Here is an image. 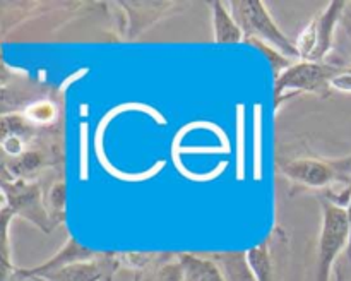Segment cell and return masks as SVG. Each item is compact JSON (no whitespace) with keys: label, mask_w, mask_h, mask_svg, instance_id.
<instances>
[{"label":"cell","mask_w":351,"mask_h":281,"mask_svg":"<svg viewBox=\"0 0 351 281\" xmlns=\"http://www.w3.org/2000/svg\"><path fill=\"white\" fill-rule=\"evenodd\" d=\"M346 67L324 64V62H293L290 67L276 75L274 82V108H280L283 101L300 95H317L328 98L332 89V79L345 72Z\"/></svg>","instance_id":"cell-1"},{"label":"cell","mask_w":351,"mask_h":281,"mask_svg":"<svg viewBox=\"0 0 351 281\" xmlns=\"http://www.w3.org/2000/svg\"><path fill=\"white\" fill-rule=\"evenodd\" d=\"M228 7L239 26L242 27L247 41L250 43L259 41V43L267 45L290 60L300 58L295 41H291L278 26L267 10L266 3L259 0H247V2L239 0V2H230Z\"/></svg>","instance_id":"cell-2"},{"label":"cell","mask_w":351,"mask_h":281,"mask_svg":"<svg viewBox=\"0 0 351 281\" xmlns=\"http://www.w3.org/2000/svg\"><path fill=\"white\" fill-rule=\"evenodd\" d=\"M319 201H321L322 221L321 233H319L315 281H331L336 262L348 250L350 219L345 208H339L324 197H319Z\"/></svg>","instance_id":"cell-3"},{"label":"cell","mask_w":351,"mask_h":281,"mask_svg":"<svg viewBox=\"0 0 351 281\" xmlns=\"http://www.w3.org/2000/svg\"><path fill=\"white\" fill-rule=\"evenodd\" d=\"M346 7L345 2H331L311 19V23L298 34L297 50L302 60L322 62L331 51L335 43V33L339 23H343Z\"/></svg>","instance_id":"cell-4"},{"label":"cell","mask_w":351,"mask_h":281,"mask_svg":"<svg viewBox=\"0 0 351 281\" xmlns=\"http://www.w3.org/2000/svg\"><path fill=\"white\" fill-rule=\"evenodd\" d=\"M3 208L10 216H23L45 233L53 230V221L48 215L43 202V192L40 185L33 180H14L3 178Z\"/></svg>","instance_id":"cell-5"},{"label":"cell","mask_w":351,"mask_h":281,"mask_svg":"<svg viewBox=\"0 0 351 281\" xmlns=\"http://www.w3.org/2000/svg\"><path fill=\"white\" fill-rule=\"evenodd\" d=\"M281 173L298 187L328 191L335 184H343L329 158H295L281 164Z\"/></svg>","instance_id":"cell-6"},{"label":"cell","mask_w":351,"mask_h":281,"mask_svg":"<svg viewBox=\"0 0 351 281\" xmlns=\"http://www.w3.org/2000/svg\"><path fill=\"white\" fill-rule=\"evenodd\" d=\"M120 269L119 252H99L95 259L72 262L36 281H112Z\"/></svg>","instance_id":"cell-7"},{"label":"cell","mask_w":351,"mask_h":281,"mask_svg":"<svg viewBox=\"0 0 351 281\" xmlns=\"http://www.w3.org/2000/svg\"><path fill=\"white\" fill-rule=\"evenodd\" d=\"M99 252L88 249V247L81 245L74 236H69L64 242V245L50 257V259L43 260L41 264L33 267H23V269H16L12 281H36L38 278L47 276V274L53 273V271L60 269V267L69 266L72 262H79V260H89L95 259Z\"/></svg>","instance_id":"cell-8"},{"label":"cell","mask_w":351,"mask_h":281,"mask_svg":"<svg viewBox=\"0 0 351 281\" xmlns=\"http://www.w3.org/2000/svg\"><path fill=\"white\" fill-rule=\"evenodd\" d=\"M209 9L213 19V40L216 45H239L245 40L242 27L233 17L228 3L211 2Z\"/></svg>","instance_id":"cell-9"},{"label":"cell","mask_w":351,"mask_h":281,"mask_svg":"<svg viewBox=\"0 0 351 281\" xmlns=\"http://www.w3.org/2000/svg\"><path fill=\"white\" fill-rule=\"evenodd\" d=\"M208 259L218 266L225 281H256L252 273L247 250H230V252H209L204 254Z\"/></svg>","instance_id":"cell-10"},{"label":"cell","mask_w":351,"mask_h":281,"mask_svg":"<svg viewBox=\"0 0 351 281\" xmlns=\"http://www.w3.org/2000/svg\"><path fill=\"white\" fill-rule=\"evenodd\" d=\"M184 271V281H225L218 266L204 254H177Z\"/></svg>","instance_id":"cell-11"},{"label":"cell","mask_w":351,"mask_h":281,"mask_svg":"<svg viewBox=\"0 0 351 281\" xmlns=\"http://www.w3.org/2000/svg\"><path fill=\"white\" fill-rule=\"evenodd\" d=\"M247 259L252 267L256 281H278L276 260H274L269 239L247 250Z\"/></svg>","instance_id":"cell-12"},{"label":"cell","mask_w":351,"mask_h":281,"mask_svg":"<svg viewBox=\"0 0 351 281\" xmlns=\"http://www.w3.org/2000/svg\"><path fill=\"white\" fill-rule=\"evenodd\" d=\"M45 208H47L48 215H50L51 221L57 226L64 219V208H65V184L64 182H53L47 192L43 194Z\"/></svg>","instance_id":"cell-13"},{"label":"cell","mask_w":351,"mask_h":281,"mask_svg":"<svg viewBox=\"0 0 351 281\" xmlns=\"http://www.w3.org/2000/svg\"><path fill=\"white\" fill-rule=\"evenodd\" d=\"M24 117L27 119V122L34 123V125L50 123L55 119V106L48 101H38L34 105L27 106Z\"/></svg>","instance_id":"cell-14"},{"label":"cell","mask_w":351,"mask_h":281,"mask_svg":"<svg viewBox=\"0 0 351 281\" xmlns=\"http://www.w3.org/2000/svg\"><path fill=\"white\" fill-rule=\"evenodd\" d=\"M151 281H184V271L178 262V256L168 264H165Z\"/></svg>","instance_id":"cell-15"},{"label":"cell","mask_w":351,"mask_h":281,"mask_svg":"<svg viewBox=\"0 0 351 281\" xmlns=\"http://www.w3.org/2000/svg\"><path fill=\"white\" fill-rule=\"evenodd\" d=\"M331 164L338 171L341 182H351V154L343 158H331Z\"/></svg>","instance_id":"cell-16"},{"label":"cell","mask_w":351,"mask_h":281,"mask_svg":"<svg viewBox=\"0 0 351 281\" xmlns=\"http://www.w3.org/2000/svg\"><path fill=\"white\" fill-rule=\"evenodd\" d=\"M335 281H351V257L343 254L341 259L336 262Z\"/></svg>","instance_id":"cell-17"},{"label":"cell","mask_w":351,"mask_h":281,"mask_svg":"<svg viewBox=\"0 0 351 281\" xmlns=\"http://www.w3.org/2000/svg\"><path fill=\"white\" fill-rule=\"evenodd\" d=\"M332 89L341 93H351V71L350 67L345 69V72H341L339 75H336L332 79Z\"/></svg>","instance_id":"cell-18"},{"label":"cell","mask_w":351,"mask_h":281,"mask_svg":"<svg viewBox=\"0 0 351 281\" xmlns=\"http://www.w3.org/2000/svg\"><path fill=\"white\" fill-rule=\"evenodd\" d=\"M346 212H348V219H350V245H348V250H346V256L351 257V201L348 204V208H346Z\"/></svg>","instance_id":"cell-19"},{"label":"cell","mask_w":351,"mask_h":281,"mask_svg":"<svg viewBox=\"0 0 351 281\" xmlns=\"http://www.w3.org/2000/svg\"><path fill=\"white\" fill-rule=\"evenodd\" d=\"M346 9L350 10V14L345 12V17H343V23H345V26H351V5L346 7Z\"/></svg>","instance_id":"cell-20"},{"label":"cell","mask_w":351,"mask_h":281,"mask_svg":"<svg viewBox=\"0 0 351 281\" xmlns=\"http://www.w3.org/2000/svg\"><path fill=\"white\" fill-rule=\"evenodd\" d=\"M346 27H348V31L351 33V26H346ZM350 71H351V67H350Z\"/></svg>","instance_id":"cell-21"}]
</instances>
